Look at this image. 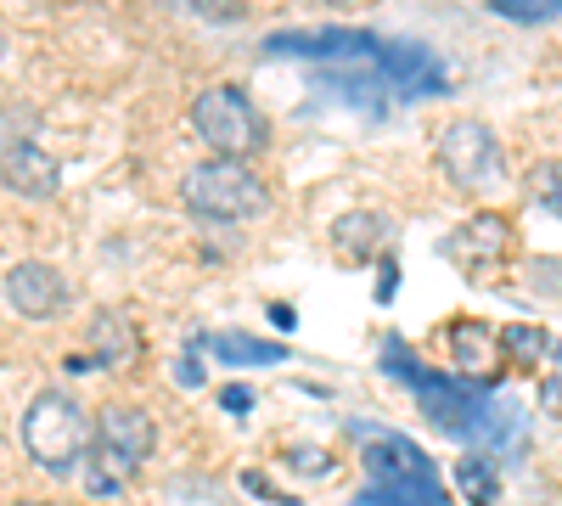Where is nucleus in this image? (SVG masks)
I'll list each match as a JSON object with an SVG mask.
<instances>
[{
  "label": "nucleus",
  "instance_id": "f257e3e1",
  "mask_svg": "<svg viewBox=\"0 0 562 506\" xmlns=\"http://www.w3.org/2000/svg\"><path fill=\"white\" fill-rule=\"evenodd\" d=\"M383 366L394 378H405L416 389V405L434 428L456 434V439H479V445H495V450H518L524 439V417H512L501 400H490L484 383H467V378H439V372H422V366L405 355L400 338L383 344Z\"/></svg>",
  "mask_w": 562,
  "mask_h": 506
},
{
  "label": "nucleus",
  "instance_id": "f03ea898",
  "mask_svg": "<svg viewBox=\"0 0 562 506\" xmlns=\"http://www.w3.org/2000/svg\"><path fill=\"white\" fill-rule=\"evenodd\" d=\"M360 456H366V473H371V490L360 495L366 506H445L439 468L428 462V450L411 445L405 434H378Z\"/></svg>",
  "mask_w": 562,
  "mask_h": 506
},
{
  "label": "nucleus",
  "instance_id": "7ed1b4c3",
  "mask_svg": "<svg viewBox=\"0 0 562 506\" xmlns=\"http://www.w3.org/2000/svg\"><path fill=\"white\" fill-rule=\"evenodd\" d=\"M153 445H158V428H153L147 411H135V405H108L102 417H97V445L85 450V462H90L85 490L102 495V501L124 495L130 473L153 456Z\"/></svg>",
  "mask_w": 562,
  "mask_h": 506
},
{
  "label": "nucleus",
  "instance_id": "20e7f679",
  "mask_svg": "<svg viewBox=\"0 0 562 506\" xmlns=\"http://www.w3.org/2000/svg\"><path fill=\"white\" fill-rule=\"evenodd\" d=\"M180 198L198 220H214V225H248L270 209V187L237 158H209L198 164L192 175L180 180Z\"/></svg>",
  "mask_w": 562,
  "mask_h": 506
},
{
  "label": "nucleus",
  "instance_id": "39448f33",
  "mask_svg": "<svg viewBox=\"0 0 562 506\" xmlns=\"http://www.w3.org/2000/svg\"><path fill=\"white\" fill-rule=\"evenodd\" d=\"M192 130H198V142L214 158H237V164H248L270 142L265 113L248 102V90H237V85H209L203 97L192 102Z\"/></svg>",
  "mask_w": 562,
  "mask_h": 506
},
{
  "label": "nucleus",
  "instance_id": "423d86ee",
  "mask_svg": "<svg viewBox=\"0 0 562 506\" xmlns=\"http://www.w3.org/2000/svg\"><path fill=\"white\" fill-rule=\"evenodd\" d=\"M23 450L34 456L40 468H52V473L79 468L85 450H90V423H85L79 400L45 389V394L23 411Z\"/></svg>",
  "mask_w": 562,
  "mask_h": 506
},
{
  "label": "nucleus",
  "instance_id": "0eeeda50",
  "mask_svg": "<svg viewBox=\"0 0 562 506\" xmlns=\"http://www.w3.org/2000/svg\"><path fill=\"white\" fill-rule=\"evenodd\" d=\"M0 187L18 198H52L63 187V164L40 153L29 130H18V113L0 119Z\"/></svg>",
  "mask_w": 562,
  "mask_h": 506
},
{
  "label": "nucleus",
  "instance_id": "6e6552de",
  "mask_svg": "<svg viewBox=\"0 0 562 506\" xmlns=\"http://www.w3.org/2000/svg\"><path fill=\"white\" fill-rule=\"evenodd\" d=\"M495 164H501L495 135H490L479 119H456V124L439 130V169L456 180L461 192L490 187V180H495Z\"/></svg>",
  "mask_w": 562,
  "mask_h": 506
},
{
  "label": "nucleus",
  "instance_id": "1a4fd4ad",
  "mask_svg": "<svg viewBox=\"0 0 562 506\" xmlns=\"http://www.w3.org/2000/svg\"><path fill=\"white\" fill-rule=\"evenodd\" d=\"M371 68L389 74L394 85H405V97H439L445 90V68L428 45L411 40H371Z\"/></svg>",
  "mask_w": 562,
  "mask_h": 506
},
{
  "label": "nucleus",
  "instance_id": "9d476101",
  "mask_svg": "<svg viewBox=\"0 0 562 506\" xmlns=\"http://www.w3.org/2000/svg\"><path fill=\"white\" fill-rule=\"evenodd\" d=\"M270 57H315V63H360L371 68V34L360 29H321V34H270Z\"/></svg>",
  "mask_w": 562,
  "mask_h": 506
},
{
  "label": "nucleus",
  "instance_id": "9b49d317",
  "mask_svg": "<svg viewBox=\"0 0 562 506\" xmlns=\"http://www.w3.org/2000/svg\"><path fill=\"white\" fill-rule=\"evenodd\" d=\"M7 299H12V310H23L29 321H52V315H63V304H68V282H63L57 265L23 259V265H12V276H7Z\"/></svg>",
  "mask_w": 562,
  "mask_h": 506
},
{
  "label": "nucleus",
  "instance_id": "f8f14e48",
  "mask_svg": "<svg viewBox=\"0 0 562 506\" xmlns=\"http://www.w3.org/2000/svg\"><path fill=\"white\" fill-rule=\"evenodd\" d=\"M445 254H450L461 270H490V265H501V259L512 254V225H506L501 214H473L461 232H450Z\"/></svg>",
  "mask_w": 562,
  "mask_h": 506
},
{
  "label": "nucleus",
  "instance_id": "ddd939ff",
  "mask_svg": "<svg viewBox=\"0 0 562 506\" xmlns=\"http://www.w3.org/2000/svg\"><path fill=\"white\" fill-rule=\"evenodd\" d=\"M389 232H394V220H389V214L360 209V214H344V220L333 225V243H338L344 254H355V259H371V254L389 243Z\"/></svg>",
  "mask_w": 562,
  "mask_h": 506
},
{
  "label": "nucleus",
  "instance_id": "4468645a",
  "mask_svg": "<svg viewBox=\"0 0 562 506\" xmlns=\"http://www.w3.org/2000/svg\"><path fill=\"white\" fill-rule=\"evenodd\" d=\"M90 338H97V360H90V366H119V372H124V366L135 360V333H130V321L119 310L102 315L97 327H90Z\"/></svg>",
  "mask_w": 562,
  "mask_h": 506
},
{
  "label": "nucleus",
  "instance_id": "2eb2a0df",
  "mask_svg": "<svg viewBox=\"0 0 562 506\" xmlns=\"http://www.w3.org/2000/svg\"><path fill=\"white\" fill-rule=\"evenodd\" d=\"M214 355L231 360V366H276L288 349L270 344V338H248V333H220L214 338Z\"/></svg>",
  "mask_w": 562,
  "mask_h": 506
},
{
  "label": "nucleus",
  "instance_id": "dca6fc26",
  "mask_svg": "<svg viewBox=\"0 0 562 506\" xmlns=\"http://www.w3.org/2000/svg\"><path fill=\"white\" fill-rule=\"evenodd\" d=\"M450 349L461 366H473V372H490V355H495V333L484 321H456L450 327Z\"/></svg>",
  "mask_w": 562,
  "mask_h": 506
},
{
  "label": "nucleus",
  "instance_id": "f3484780",
  "mask_svg": "<svg viewBox=\"0 0 562 506\" xmlns=\"http://www.w3.org/2000/svg\"><path fill=\"white\" fill-rule=\"evenodd\" d=\"M456 484H461V495H467V506H490L501 490H495V468L484 462V456H467V462L456 468Z\"/></svg>",
  "mask_w": 562,
  "mask_h": 506
},
{
  "label": "nucleus",
  "instance_id": "a211bd4d",
  "mask_svg": "<svg viewBox=\"0 0 562 506\" xmlns=\"http://www.w3.org/2000/svg\"><path fill=\"white\" fill-rule=\"evenodd\" d=\"M501 349H506L512 360H546V355H551V333H546V327H506V333H501Z\"/></svg>",
  "mask_w": 562,
  "mask_h": 506
},
{
  "label": "nucleus",
  "instance_id": "6ab92c4d",
  "mask_svg": "<svg viewBox=\"0 0 562 506\" xmlns=\"http://www.w3.org/2000/svg\"><path fill=\"white\" fill-rule=\"evenodd\" d=\"M529 198L562 220V164H535L529 169Z\"/></svg>",
  "mask_w": 562,
  "mask_h": 506
},
{
  "label": "nucleus",
  "instance_id": "aec40b11",
  "mask_svg": "<svg viewBox=\"0 0 562 506\" xmlns=\"http://www.w3.org/2000/svg\"><path fill=\"white\" fill-rule=\"evenodd\" d=\"M490 12H501L512 23H551V18H562V0H490Z\"/></svg>",
  "mask_w": 562,
  "mask_h": 506
},
{
  "label": "nucleus",
  "instance_id": "412c9836",
  "mask_svg": "<svg viewBox=\"0 0 562 506\" xmlns=\"http://www.w3.org/2000/svg\"><path fill=\"white\" fill-rule=\"evenodd\" d=\"M198 18H209V23H237V18H248V7L254 0H186Z\"/></svg>",
  "mask_w": 562,
  "mask_h": 506
},
{
  "label": "nucleus",
  "instance_id": "4be33fe9",
  "mask_svg": "<svg viewBox=\"0 0 562 506\" xmlns=\"http://www.w3.org/2000/svg\"><path fill=\"white\" fill-rule=\"evenodd\" d=\"M254 400H259V394H254V389H243V383H231V389L220 394V405L231 411V417H248V411H254Z\"/></svg>",
  "mask_w": 562,
  "mask_h": 506
},
{
  "label": "nucleus",
  "instance_id": "5701e85b",
  "mask_svg": "<svg viewBox=\"0 0 562 506\" xmlns=\"http://www.w3.org/2000/svg\"><path fill=\"white\" fill-rule=\"evenodd\" d=\"M293 468H299V473H326V468H333V456H321V450H293Z\"/></svg>",
  "mask_w": 562,
  "mask_h": 506
},
{
  "label": "nucleus",
  "instance_id": "b1692460",
  "mask_svg": "<svg viewBox=\"0 0 562 506\" xmlns=\"http://www.w3.org/2000/svg\"><path fill=\"white\" fill-rule=\"evenodd\" d=\"M175 383H180V389H198V383H203V366H198L192 355L175 360Z\"/></svg>",
  "mask_w": 562,
  "mask_h": 506
},
{
  "label": "nucleus",
  "instance_id": "393cba45",
  "mask_svg": "<svg viewBox=\"0 0 562 506\" xmlns=\"http://www.w3.org/2000/svg\"><path fill=\"white\" fill-rule=\"evenodd\" d=\"M394 293H400V265H383L378 270V304H389Z\"/></svg>",
  "mask_w": 562,
  "mask_h": 506
},
{
  "label": "nucleus",
  "instance_id": "a878e982",
  "mask_svg": "<svg viewBox=\"0 0 562 506\" xmlns=\"http://www.w3.org/2000/svg\"><path fill=\"white\" fill-rule=\"evenodd\" d=\"M243 490H248V495H259V501H288L281 490H270V484H265V473H243Z\"/></svg>",
  "mask_w": 562,
  "mask_h": 506
},
{
  "label": "nucleus",
  "instance_id": "bb28decb",
  "mask_svg": "<svg viewBox=\"0 0 562 506\" xmlns=\"http://www.w3.org/2000/svg\"><path fill=\"white\" fill-rule=\"evenodd\" d=\"M540 400H546V411H562V378H546L540 383Z\"/></svg>",
  "mask_w": 562,
  "mask_h": 506
},
{
  "label": "nucleus",
  "instance_id": "cd10ccee",
  "mask_svg": "<svg viewBox=\"0 0 562 506\" xmlns=\"http://www.w3.org/2000/svg\"><path fill=\"white\" fill-rule=\"evenodd\" d=\"M270 321H276V327H293V321H299V315H293L288 304H270Z\"/></svg>",
  "mask_w": 562,
  "mask_h": 506
},
{
  "label": "nucleus",
  "instance_id": "c85d7f7f",
  "mask_svg": "<svg viewBox=\"0 0 562 506\" xmlns=\"http://www.w3.org/2000/svg\"><path fill=\"white\" fill-rule=\"evenodd\" d=\"M23 506H40V501H23Z\"/></svg>",
  "mask_w": 562,
  "mask_h": 506
},
{
  "label": "nucleus",
  "instance_id": "c756f323",
  "mask_svg": "<svg viewBox=\"0 0 562 506\" xmlns=\"http://www.w3.org/2000/svg\"><path fill=\"white\" fill-rule=\"evenodd\" d=\"M333 7H344V0H333Z\"/></svg>",
  "mask_w": 562,
  "mask_h": 506
},
{
  "label": "nucleus",
  "instance_id": "7c9ffc66",
  "mask_svg": "<svg viewBox=\"0 0 562 506\" xmlns=\"http://www.w3.org/2000/svg\"><path fill=\"white\" fill-rule=\"evenodd\" d=\"M355 506H366V501H355Z\"/></svg>",
  "mask_w": 562,
  "mask_h": 506
}]
</instances>
